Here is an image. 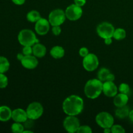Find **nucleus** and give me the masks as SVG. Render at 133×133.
Returning a JSON list of instances; mask_svg holds the SVG:
<instances>
[{"label": "nucleus", "instance_id": "2eb2a0df", "mask_svg": "<svg viewBox=\"0 0 133 133\" xmlns=\"http://www.w3.org/2000/svg\"><path fill=\"white\" fill-rule=\"evenodd\" d=\"M114 97L113 103L116 107H122L125 106L128 103L129 96L127 94L119 93L117 94Z\"/></svg>", "mask_w": 133, "mask_h": 133}, {"label": "nucleus", "instance_id": "c85d7f7f", "mask_svg": "<svg viewBox=\"0 0 133 133\" xmlns=\"http://www.w3.org/2000/svg\"><path fill=\"white\" fill-rule=\"evenodd\" d=\"M22 53H23L24 55H32V47L30 46V45L23 46V50H22Z\"/></svg>", "mask_w": 133, "mask_h": 133}, {"label": "nucleus", "instance_id": "4468645a", "mask_svg": "<svg viewBox=\"0 0 133 133\" xmlns=\"http://www.w3.org/2000/svg\"><path fill=\"white\" fill-rule=\"evenodd\" d=\"M12 119L15 122H19V123H24L27 119V112L22 109H16L12 110Z\"/></svg>", "mask_w": 133, "mask_h": 133}, {"label": "nucleus", "instance_id": "f8f14e48", "mask_svg": "<svg viewBox=\"0 0 133 133\" xmlns=\"http://www.w3.org/2000/svg\"><path fill=\"white\" fill-rule=\"evenodd\" d=\"M118 88L113 81H105L103 84V92L109 97H114L118 94Z\"/></svg>", "mask_w": 133, "mask_h": 133}, {"label": "nucleus", "instance_id": "58836bf2", "mask_svg": "<svg viewBox=\"0 0 133 133\" xmlns=\"http://www.w3.org/2000/svg\"><path fill=\"white\" fill-rule=\"evenodd\" d=\"M32 132H33L31 131V130H24L23 132V133H32Z\"/></svg>", "mask_w": 133, "mask_h": 133}, {"label": "nucleus", "instance_id": "b1692460", "mask_svg": "<svg viewBox=\"0 0 133 133\" xmlns=\"http://www.w3.org/2000/svg\"><path fill=\"white\" fill-rule=\"evenodd\" d=\"M24 129V126L19 122H15L11 125V131L14 133H23Z\"/></svg>", "mask_w": 133, "mask_h": 133}, {"label": "nucleus", "instance_id": "7ed1b4c3", "mask_svg": "<svg viewBox=\"0 0 133 133\" xmlns=\"http://www.w3.org/2000/svg\"><path fill=\"white\" fill-rule=\"evenodd\" d=\"M18 40L19 44L23 46H32L34 44L38 42L35 32L32 30L28 29H22L19 31L18 36Z\"/></svg>", "mask_w": 133, "mask_h": 133}, {"label": "nucleus", "instance_id": "aec40b11", "mask_svg": "<svg viewBox=\"0 0 133 133\" xmlns=\"http://www.w3.org/2000/svg\"><path fill=\"white\" fill-rule=\"evenodd\" d=\"M110 74H111V72L109 69L106 68H102L97 72V79H99L103 83L107 81Z\"/></svg>", "mask_w": 133, "mask_h": 133}, {"label": "nucleus", "instance_id": "72a5a7b5", "mask_svg": "<svg viewBox=\"0 0 133 133\" xmlns=\"http://www.w3.org/2000/svg\"><path fill=\"white\" fill-rule=\"evenodd\" d=\"M12 1L15 5H22L25 3V0H12Z\"/></svg>", "mask_w": 133, "mask_h": 133}, {"label": "nucleus", "instance_id": "ddd939ff", "mask_svg": "<svg viewBox=\"0 0 133 133\" xmlns=\"http://www.w3.org/2000/svg\"><path fill=\"white\" fill-rule=\"evenodd\" d=\"M36 58L37 57H36L33 55H24L23 58L21 60V64L25 68L32 70V69L36 68L38 64V61Z\"/></svg>", "mask_w": 133, "mask_h": 133}, {"label": "nucleus", "instance_id": "1a4fd4ad", "mask_svg": "<svg viewBox=\"0 0 133 133\" xmlns=\"http://www.w3.org/2000/svg\"><path fill=\"white\" fill-rule=\"evenodd\" d=\"M67 19L70 21H76L81 18L83 15V9L81 6L74 4L69 5L65 10Z\"/></svg>", "mask_w": 133, "mask_h": 133}, {"label": "nucleus", "instance_id": "bb28decb", "mask_svg": "<svg viewBox=\"0 0 133 133\" xmlns=\"http://www.w3.org/2000/svg\"><path fill=\"white\" fill-rule=\"evenodd\" d=\"M112 133H125V130L120 125H113L111 127Z\"/></svg>", "mask_w": 133, "mask_h": 133}, {"label": "nucleus", "instance_id": "f3484780", "mask_svg": "<svg viewBox=\"0 0 133 133\" xmlns=\"http://www.w3.org/2000/svg\"><path fill=\"white\" fill-rule=\"evenodd\" d=\"M12 111L9 107L0 106V121L5 122L10 120L12 118Z\"/></svg>", "mask_w": 133, "mask_h": 133}, {"label": "nucleus", "instance_id": "20e7f679", "mask_svg": "<svg viewBox=\"0 0 133 133\" xmlns=\"http://www.w3.org/2000/svg\"><path fill=\"white\" fill-rule=\"evenodd\" d=\"M26 112L29 119L36 120L42 116L44 113V108L40 103L35 101L28 105Z\"/></svg>", "mask_w": 133, "mask_h": 133}, {"label": "nucleus", "instance_id": "2f4dec72", "mask_svg": "<svg viewBox=\"0 0 133 133\" xmlns=\"http://www.w3.org/2000/svg\"><path fill=\"white\" fill-rule=\"evenodd\" d=\"M32 121H33L32 119H29L28 118V119L24 122L25 126V127H27V129L31 128V127H32V125H33V122H32Z\"/></svg>", "mask_w": 133, "mask_h": 133}, {"label": "nucleus", "instance_id": "a878e982", "mask_svg": "<svg viewBox=\"0 0 133 133\" xmlns=\"http://www.w3.org/2000/svg\"><path fill=\"white\" fill-rule=\"evenodd\" d=\"M118 90H119V93L125 94L128 95L129 93L130 92L129 85L128 84H127V83H122L119 86Z\"/></svg>", "mask_w": 133, "mask_h": 133}, {"label": "nucleus", "instance_id": "f704fd0d", "mask_svg": "<svg viewBox=\"0 0 133 133\" xmlns=\"http://www.w3.org/2000/svg\"><path fill=\"white\" fill-rule=\"evenodd\" d=\"M104 40H105V44L106 45H110L112 43V38H105Z\"/></svg>", "mask_w": 133, "mask_h": 133}, {"label": "nucleus", "instance_id": "423d86ee", "mask_svg": "<svg viewBox=\"0 0 133 133\" xmlns=\"http://www.w3.org/2000/svg\"><path fill=\"white\" fill-rule=\"evenodd\" d=\"M66 19L65 11L60 9L52 10L49 14L48 20L51 26L61 25Z\"/></svg>", "mask_w": 133, "mask_h": 133}, {"label": "nucleus", "instance_id": "4c0bfd02", "mask_svg": "<svg viewBox=\"0 0 133 133\" xmlns=\"http://www.w3.org/2000/svg\"><path fill=\"white\" fill-rule=\"evenodd\" d=\"M103 132L105 133H110L112 132L111 128H105L103 129Z\"/></svg>", "mask_w": 133, "mask_h": 133}, {"label": "nucleus", "instance_id": "6e6552de", "mask_svg": "<svg viewBox=\"0 0 133 133\" xmlns=\"http://www.w3.org/2000/svg\"><path fill=\"white\" fill-rule=\"evenodd\" d=\"M63 127L68 132H77L80 127L79 119L77 118L76 116H68L63 122Z\"/></svg>", "mask_w": 133, "mask_h": 133}, {"label": "nucleus", "instance_id": "473e14b6", "mask_svg": "<svg viewBox=\"0 0 133 133\" xmlns=\"http://www.w3.org/2000/svg\"><path fill=\"white\" fill-rule=\"evenodd\" d=\"M87 3V0H74V3L79 6H83Z\"/></svg>", "mask_w": 133, "mask_h": 133}, {"label": "nucleus", "instance_id": "5701e85b", "mask_svg": "<svg viewBox=\"0 0 133 133\" xmlns=\"http://www.w3.org/2000/svg\"><path fill=\"white\" fill-rule=\"evenodd\" d=\"M126 31L123 28L115 29L113 35V38L116 40H122L126 37Z\"/></svg>", "mask_w": 133, "mask_h": 133}, {"label": "nucleus", "instance_id": "c756f323", "mask_svg": "<svg viewBox=\"0 0 133 133\" xmlns=\"http://www.w3.org/2000/svg\"><path fill=\"white\" fill-rule=\"evenodd\" d=\"M62 32V29H61V25H56L53 26L52 27V32L55 36H58Z\"/></svg>", "mask_w": 133, "mask_h": 133}, {"label": "nucleus", "instance_id": "393cba45", "mask_svg": "<svg viewBox=\"0 0 133 133\" xmlns=\"http://www.w3.org/2000/svg\"><path fill=\"white\" fill-rule=\"evenodd\" d=\"M9 83V79L4 74H0V88H5Z\"/></svg>", "mask_w": 133, "mask_h": 133}, {"label": "nucleus", "instance_id": "e433bc0d", "mask_svg": "<svg viewBox=\"0 0 133 133\" xmlns=\"http://www.w3.org/2000/svg\"><path fill=\"white\" fill-rule=\"evenodd\" d=\"M23 57H24V55H23V53H18V54L17 55V58H18V60H19V61H21V60L23 58Z\"/></svg>", "mask_w": 133, "mask_h": 133}, {"label": "nucleus", "instance_id": "9d476101", "mask_svg": "<svg viewBox=\"0 0 133 133\" xmlns=\"http://www.w3.org/2000/svg\"><path fill=\"white\" fill-rule=\"evenodd\" d=\"M98 57L93 53H89L88 55L83 58V66L84 68L88 71H93L98 68Z\"/></svg>", "mask_w": 133, "mask_h": 133}, {"label": "nucleus", "instance_id": "f03ea898", "mask_svg": "<svg viewBox=\"0 0 133 133\" xmlns=\"http://www.w3.org/2000/svg\"><path fill=\"white\" fill-rule=\"evenodd\" d=\"M103 83L98 79L88 80L84 88L86 96L91 99L97 98L103 92Z\"/></svg>", "mask_w": 133, "mask_h": 133}, {"label": "nucleus", "instance_id": "cd10ccee", "mask_svg": "<svg viewBox=\"0 0 133 133\" xmlns=\"http://www.w3.org/2000/svg\"><path fill=\"white\" fill-rule=\"evenodd\" d=\"M77 133H92V130L90 127L88 125H80L78 129Z\"/></svg>", "mask_w": 133, "mask_h": 133}, {"label": "nucleus", "instance_id": "6ab92c4d", "mask_svg": "<svg viewBox=\"0 0 133 133\" xmlns=\"http://www.w3.org/2000/svg\"><path fill=\"white\" fill-rule=\"evenodd\" d=\"M129 109L127 105L122 107H118L115 112L116 116L119 119H124L127 117H129Z\"/></svg>", "mask_w": 133, "mask_h": 133}, {"label": "nucleus", "instance_id": "dca6fc26", "mask_svg": "<svg viewBox=\"0 0 133 133\" xmlns=\"http://www.w3.org/2000/svg\"><path fill=\"white\" fill-rule=\"evenodd\" d=\"M32 55L37 58H42L45 55L47 49L45 46L40 43H36L32 45Z\"/></svg>", "mask_w": 133, "mask_h": 133}, {"label": "nucleus", "instance_id": "9b49d317", "mask_svg": "<svg viewBox=\"0 0 133 133\" xmlns=\"http://www.w3.org/2000/svg\"><path fill=\"white\" fill-rule=\"evenodd\" d=\"M50 23L49 20L45 18H41L36 22L35 26V29L36 32L39 35L44 36L48 34L50 29Z\"/></svg>", "mask_w": 133, "mask_h": 133}, {"label": "nucleus", "instance_id": "412c9836", "mask_svg": "<svg viewBox=\"0 0 133 133\" xmlns=\"http://www.w3.org/2000/svg\"><path fill=\"white\" fill-rule=\"evenodd\" d=\"M10 68V62L6 57L0 56V74H5Z\"/></svg>", "mask_w": 133, "mask_h": 133}, {"label": "nucleus", "instance_id": "c9c22d12", "mask_svg": "<svg viewBox=\"0 0 133 133\" xmlns=\"http://www.w3.org/2000/svg\"><path fill=\"white\" fill-rule=\"evenodd\" d=\"M129 118L130 120L133 122V109L132 110H130L129 114Z\"/></svg>", "mask_w": 133, "mask_h": 133}, {"label": "nucleus", "instance_id": "39448f33", "mask_svg": "<svg viewBox=\"0 0 133 133\" xmlns=\"http://www.w3.org/2000/svg\"><path fill=\"white\" fill-rule=\"evenodd\" d=\"M97 124L101 128H111L114 125V117L107 112H101L96 117Z\"/></svg>", "mask_w": 133, "mask_h": 133}, {"label": "nucleus", "instance_id": "a211bd4d", "mask_svg": "<svg viewBox=\"0 0 133 133\" xmlns=\"http://www.w3.org/2000/svg\"><path fill=\"white\" fill-rule=\"evenodd\" d=\"M65 51L62 47L59 45H56L53 47L50 50V55L53 58L58 59L61 58L64 56Z\"/></svg>", "mask_w": 133, "mask_h": 133}, {"label": "nucleus", "instance_id": "4be33fe9", "mask_svg": "<svg viewBox=\"0 0 133 133\" xmlns=\"http://www.w3.org/2000/svg\"><path fill=\"white\" fill-rule=\"evenodd\" d=\"M27 19L31 23H36L39 19L42 18L40 12L37 10H32L27 14Z\"/></svg>", "mask_w": 133, "mask_h": 133}, {"label": "nucleus", "instance_id": "0eeeda50", "mask_svg": "<svg viewBox=\"0 0 133 133\" xmlns=\"http://www.w3.org/2000/svg\"><path fill=\"white\" fill-rule=\"evenodd\" d=\"M97 33L99 36L105 39L107 38H112L115 28L112 24L109 22H102L97 27Z\"/></svg>", "mask_w": 133, "mask_h": 133}, {"label": "nucleus", "instance_id": "f257e3e1", "mask_svg": "<svg viewBox=\"0 0 133 133\" xmlns=\"http://www.w3.org/2000/svg\"><path fill=\"white\" fill-rule=\"evenodd\" d=\"M84 108V101L79 96L71 95L65 99L62 103V110L68 116H77Z\"/></svg>", "mask_w": 133, "mask_h": 133}, {"label": "nucleus", "instance_id": "7c9ffc66", "mask_svg": "<svg viewBox=\"0 0 133 133\" xmlns=\"http://www.w3.org/2000/svg\"><path fill=\"white\" fill-rule=\"evenodd\" d=\"M89 54V51H88V48H85V47H83V48H81L80 49H79V55L81 57H85L86 56L88 55Z\"/></svg>", "mask_w": 133, "mask_h": 133}]
</instances>
